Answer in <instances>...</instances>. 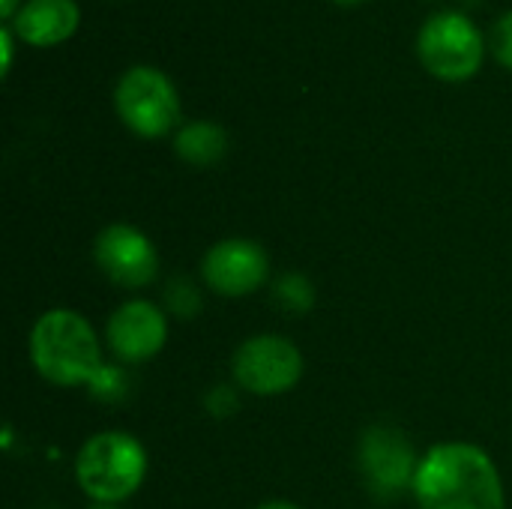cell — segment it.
Here are the masks:
<instances>
[{
  "mask_svg": "<svg viewBox=\"0 0 512 509\" xmlns=\"http://www.w3.org/2000/svg\"><path fill=\"white\" fill-rule=\"evenodd\" d=\"M78 24L81 9L75 0H27L9 21L18 42L30 48H54L72 39Z\"/></svg>",
  "mask_w": 512,
  "mask_h": 509,
  "instance_id": "11",
  "label": "cell"
},
{
  "mask_svg": "<svg viewBox=\"0 0 512 509\" xmlns=\"http://www.w3.org/2000/svg\"><path fill=\"white\" fill-rule=\"evenodd\" d=\"M165 306L177 318H195L201 312V294H198V288L189 279L177 276L165 288Z\"/></svg>",
  "mask_w": 512,
  "mask_h": 509,
  "instance_id": "14",
  "label": "cell"
},
{
  "mask_svg": "<svg viewBox=\"0 0 512 509\" xmlns=\"http://www.w3.org/2000/svg\"><path fill=\"white\" fill-rule=\"evenodd\" d=\"M330 3H336V6H357V3H366V0H330Z\"/></svg>",
  "mask_w": 512,
  "mask_h": 509,
  "instance_id": "21",
  "label": "cell"
},
{
  "mask_svg": "<svg viewBox=\"0 0 512 509\" xmlns=\"http://www.w3.org/2000/svg\"><path fill=\"white\" fill-rule=\"evenodd\" d=\"M174 150L183 162L207 168V165L222 162V156L228 153V132L219 123L192 120L180 126V132L174 135Z\"/></svg>",
  "mask_w": 512,
  "mask_h": 509,
  "instance_id": "12",
  "label": "cell"
},
{
  "mask_svg": "<svg viewBox=\"0 0 512 509\" xmlns=\"http://www.w3.org/2000/svg\"><path fill=\"white\" fill-rule=\"evenodd\" d=\"M21 9V0H0V12H3V18L6 21H12V15Z\"/></svg>",
  "mask_w": 512,
  "mask_h": 509,
  "instance_id": "19",
  "label": "cell"
},
{
  "mask_svg": "<svg viewBox=\"0 0 512 509\" xmlns=\"http://www.w3.org/2000/svg\"><path fill=\"white\" fill-rule=\"evenodd\" d=\"M93 258L96 267L120 288H144L159 273V255L150 237L126 222H114L99 231Z\"/></svg>",
  "mask_w": 512,
  "mask_h": 509,
  "instance_id": "8",
  "label": "cell"
},
{
  "mask_svg": "<svg viewBox=\"0 0 512 509\" xmlns=\"http://www.w3.org/2000/svg\"><path fill=\"white\" fill-rule=\"evenodd\" d=\"M207 411L213 417H231L237 411V393L228 384H219L207 393Z\"/></svg>",
  "mask_w": 512,
  "mask_h": 509,
  "instance_id": "17",
  "label": "cell"
},
{
  "mask_svg": "<svg viewBox=\"0 0 512 509\" xmlns=\"http://www.w3.org/2000/svg\"><path fill=\"white\" fill-rule=\"evenodd\" d=\"M417 54L429 75L441 81H468L480 72L486 39L471 15L444 9L426 18L417 33Z\"/></svg>",
  "mask_w": 512,
  "mask_h": 509,
  "instance_id": "4",
  "label": "cell"
},
{
  "mask_svg": "<svg viewBox=\"0 0 512 509\" xmlns=\"http://www.w3.org/2000/svg\"><path fill=\"white\" fill-rule=\"evenodd\" d=\"M108 345L117 360L141 363L156 357L168 342V321L165 312L150 300H129L108 318Z\"/></svg>",
  "mask_w": 512,
  "mask_h": 509,
  "instance_id": "10",
  "label": "cell"
},
{
  "mask_svg": "<svg viewBox=\"0 0 512 509\" xmlns=\"http://www.w3.org/2000/svg\"><path fill=\"white\" fill-rule=\"evenodd\" d=\"M87 390H90V396L93 399H99V402H120V399H126V393H129V378H126V372L120 369V366H102L96 375H93V381L87 384Z\"/></svg>",
  "mask_w": 512,
  "mask_h": 509,
  "instance_id": "15",
  "label": "cell"
},
{
  "mask_svg": "<svg viewBox=\"0 0 512 509\" xmlns=\"http://www.w3.org/2000/svg\"><path fill=\"white\" fill-rule=\"evenodd\" d=\"M273 297H276V303H279L285 312L303 315V312H309L312 303H315V288H312V282H309L306 276H300V273H285V276L276 282Z\"/></svg>",
  "mask_w": 512,
  "mask_h": 509,
  "instance_id": "13",
  "label": "cell"
},
{
  "mask_svg": "<svg viewBox=\"0 0 512 509\" xmlns=\"http://www.w3.org/2000/svg\"><path fill=\"white\" fill-rule=\"evenodd\" d=\"M492 48H495V57L498 63H504L507 69H512V9L495 24V33H492Z\"/></svg>",
  "mask_w": 512,
  "mask_h": 509,
  "instance_id": "16",
  "label": "cell"
},
{
  "mask_svg": "<svg viewBox=\"0 0 512 509\" xmlns=\"http://www.w3.org/2000/svg\"><path fill=\"white\" fill-rule=\"evenodd\" d=\"M414 498L420 509H504V483L486 450L438 444L417 465Z\"/></svg>",
  "mask_w": 512,
  "mask_h": 509,
  "instance_id": "1",
  "label": "cell"
},
{
  "mask_svg": "<svg viewBox=\"0 0 512 509\" xmlns=\"http://www.w3.org/2000/svg\"><path fill=\"white\" fill-rule=\"evenodd\" d=\"M90 509H117V507H114V504H93Z\"/></svg>",
  "mask_w": 512,
  "mask_h": 509,
  "instance_id": "22",
  "label": "cell"
},
{
  "mask_svg": "<svg viewBox=\"0 0 512 509\" xmlns=\"http://www.w3.org/2000/svg\"><path fill=\"white\" fill-rule=\"evenodd\" d=\"M30 360L36 372L57 387L90 384L105 366L93 327L72 309H51L33 324Z\"/></svg>",
  "mask_w": 512,
  "mask_h": 509,
  "instance_id": "2",
  "label": "cell"
},
{
  "mask_svg": "<svg viewBox=\"0 0 512 509\" xmlns=\"http://www.w3.org/2000/svg\"><path fill=\"white\" fill-rule=\"evenodd\" d=\"M144 474H147V453L126 432L93 435L75 459L78 486L93 504L126 501L129 495L138 492Z\"/></svg>",
  "mask_w": 512,
  "mask_h": 509,
  "instance_id": "3",
  "label": "cell"
},
{
  "mask_svg": "<svg viewBox=\"0 0 512 509\" xmlns=\"http://www.w3.org/2000/svg\"><path fill=\"white\" fill-rule=\"evenodd\" d=\"M270 273V258L255 240L231 237L207 249L201 261V276L210 291L222 297H249L255 294Z\"/></svg>",
  "mask_w": 512,
  "mask_h": 509,
  "instance_id": "9",
  "label": "cell"
},
{
  "mask_svg": "<svg viewBox=\"0 0 512 509\" xmlns=\"http://www.w3.org/2000/svg\"><path fill=\"white\" fill-rule=\"evenodd\" d=\"M255 509H300L297 504H291V501H267V504H261V507Z\"/></svg>",
  "mask_w": 512,
  "mask_h": 509,
  "instance_id": "20",
  "label": "cell"
},
{
  "mask_svg": "<svg viewBox=\"0 0 512 509\" xmlns=\"http://www.w3.org/2000/svg\"><path fill=\"white\" fill-rule=\"evenodd\" d=\"M237 387L255 396H279L297 387L303 375V357L294 342L276 333L246 339L231 360Z\"/></svg>",
  "mask_w": 512,
  "mask_h": 509,
  "instance_id": "6",
  "label": "cell"
},
{
  "mask_svg": "<svg viewBox=\"0 0 512 509\" xmlns=\"http://www.w3.org/2000/svg\"><path fill=\"white\" fill-rule=\"evenodd\" d=\"M18 36L12 33V27L9 24H3L0 27V48H3V63H0V75L3 78H9V69H12V60H15V48H12V42H15Z\"/></svg>",
  "mask_w": 512,
  "mask_h": 509,
  "instance_id": "18",
  "label": "cell"
},
{
  "mask_svg": "<svg viewBox=\"0 0 512 509\" xmlns=\"http://www.w3.org/2000/svg\"><path fill=\"white\" fill-rule=\"evenodd\" d=\"M417 453L402 429L378 423L360 438V471L366 489L378 501H396L408 489H414L417 477Z\"/></svg>",
  "mask_w": 512,
  "mask_h": 509,
  "instance_id": "7",
  "label": "cell"
},
{
  "mask_svg": "<svg viewBox=\"0 0 512 509\" xmlns=\"http://www.w3.org/2000/svg\"><path fill=\"white\" fill-rule=\"evenodd\" d=\"M120 120L141 138H162L180 120V96L174 81L156 66H132L114 87Z\"/></svg>",
  "mask_w": 512,
  "mask_h": 509,
  "instance_id": "5",
  "label": "cell"
}]
</instances>
